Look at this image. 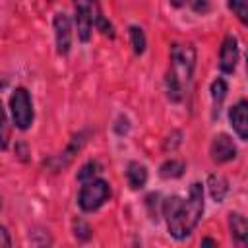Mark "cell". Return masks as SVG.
I'll use <instances>...</instances> for the list:
<instances>
[{"instance_id":"obj_10","label":"cell","mask_w":248,"mask_h":248,"mask_svg":"<svg viewBox=\"0 0 248 248\" xmlns=\"http://www.w3.org/2000/svg\"><path fill=\"white\" fill-rule=\"evenodd\" d=\"M126 176H128L130 186L134 190H138L147 182V169L143 165H140V163H130L128 170H126Z\"/></svg>"},{"instance_id":"obj_11","label":"cell","mask_w":248,"mask_h":248,"mask_svg":"<svg viewBox=\"0 0 248 248\" xmlns=\"http://www.w3.org/2000/svg\"><path fill=\"white\" fill-rule=\"evenodd\" d=\"M231 231H232L234 238L240 244H244V240L248 236V225H246V219L240 213H231Z\"/></svg>"},{"instance_id":"obj_18","label":"cell","mask_w":248,"mask_h":248,"mask_svg":"<svg viewBox=\"0 0 248 248\" xmlns=\"http://www.w3.org/2000/svg\"><path fill=\"white\" fill-rule=\"evenodd\" d=\"M97 172H99V163L91 161V163H87V165L78 172V180H81V182L91 180V178H95V174H97Z\"/></svg>"},{"instance_id":"obj_19","label":"cell","mask_w":248,"mask_h":248,"mask_svg":"<svg viewBox=\"0 0 248 248\" xmlns=\"http://www.w3.org/2000/svg\"><path fill=\"white\" fill-rule=\"evenodd\" d=\"M8 246H12L10 234H8L6 227H2V225H0V248H8Z\"/></svg>"},{"instance_id":"obj_20","label":"cell","mask_w":248,"mask_h":248,"mask_svg":"<svg viewBox=\"0 0 248 248\" xmlns=\"http://www.w3.org/2000/svg\"><path fill=\"white\" fill-rule=\"evenodd\" d=\"M190 0H170V4L172 6H184V4H188Z\"/></svg>"},{"instance_id":"obj_8","label":"cell","mask_w":248,"mask_h":248,"mask_svg":"<svg viewBox=\"0 0 248 248\" xmlns=\"http://www.w3.org/2000/svg\"><path fill=\"white\" fill-rule=\"evenodd\" d=\"M236 62H238V43L232 35H229L223 45H221V52H219V68L225 72V74H231L234 72L236 68Z\"/></svg>"},{"instance_id":"obj_16","label":"cell","mask_w":248,"mask_h":248,"mask_svg":"<svg viewBox=\"0 0 248 248\" xmlns=\"http://www.w3.org/2000/svg\"><path fill=\"white\" fill-rule=\"evenodd\" d=\"M229 8L234 12V16L242 21V23H246V14H248V0H229Z\"/></svg>"},{"instance_id":"obj_17","label":"cell","mask_w":248,"mask_h":248,"mask_svg":"<svg viewBox=\"0 0 248 248\" xmlns=\"http://www.w3.org/2000/svg\"><path fill=\"white\" fill-rule=\"evenodd\" d=\"M10 140V130H8V120H6V112L0 101V147H6Z\"/></svg>"},{"instance_id":"obj_9","label":"cell","mask_w":248,"mask_h":248,"mask_svg":"<svg viewBox=\"0 0 248 248\" xmlns=\"http://www.w3.org/2000/svg\"><path fill=\"white\" fill-rule=\"evenodd\" d=\"M246 108H248L246 107V101H240L229 112L231 126L234 128V132L238 134L240 140H246L248 138V116H246Z\"/></svg>"},{"instance_id":"obj_4","label":"cell","mask_w":248,"mask_h":248,"mask_svg":"<svg viewBox=\"0 0 248 248\" xmlns=\"http://www.w3.org/2000/svg\"><path fill=\"white\" fill-rule=\"evenodd\" d=\"M74 10H76L78 37L81 41H89L91 31L97 23V17L101 16L97 0H74Z\"/></svg>"},{"instance_id":"obj_1","label":"cell","mask_w":248,"mask_h":248,"mask_svg":"<svg viewBox=\"0 0 248 248\" xmlns=\"http://www.w3.org/2000/svg\"><path fill=\"white\" fill-rule=\"evenodd\" d=\"M203 215V186L194 182L190 186V194L186 200H180L178 207L167 217L169 232L174 238H186Z\"/></svg>"},{"instance_id":"obj_21","label":"cell","mask_w":248,"mask_h":248,"mask_svg":"<svg viewBox=\"0 0 248 248\" xmlns=\"http://www.w3.org/2000/svg\"><path fill=\"white\" fill-rule=\"evenodd\" d=\"M202 244H213V246H215L217 242H215V240H211V238H205V240H202Z\"/></svg>"},{"instance_id":"obj_3","label":"cell","mask_w":248,"mask_h":248,"mask_svg":"<svg viewBox=\"0 0 248 248\" xmlns=\"http://www.w3.org/2000/svg\"><path fill=\"white\" fill-rule=\"evenodd\" d=\"M108 196H110L108 182L103 178H91L83 182L78 196V203L83 211H95L108 200Z\"/></svg>"},{"instance_id":"obj_5","label":"cell","mask_w":248,"mask_h":248,"mask_svg":"<svg viewBox=\"0 0 248 248\" xmlns=\"http://www.w3.org/2000/svg\"><path fill=\"white\" fill-rule=\"evenodd\" d=\"M12 120L19 130H27L33 122V103L25 87H17L10 97Z\"/></svg>"},{"instance_id":"obj_7","label":"cell","mask_w":248,"mask_h":248,"mask_svg":"<svg viewBox=\"0 0 248 248\" xmlns=\"http://www.w3.org/2000/svg\"><path fill=\"white\" fill-rule=\"evenodd\" d=\"M209 153H211V159L215 163H227V161L236 157V147H234L232 140L227 134H219V136L213 138Z\"/></svg>"},{"instance_id":"obj_22","label":"cell","mask_w":248,"mask_h":248,"mask_svg":"<svg viewBox=\"0 0 248 248\" xmlns=\"http://www.w3.org/2000/svg\"><path fill=\"white\" fill-rule=\"evenodd\" d=\"M0 207H2V202H0Z\"/></svg>"},{"instance_id":"obj_2","label":"cell","mask_w":248,"mask_h":248,"mask_svg":"<svg viewBox=\"0 0 248 248\" xmlns=\"http://www.w3.org/2000/svg\"><path fill=\"white\" fill-rule=\"evenodd\" d=\"M196 62V50L192 45L174 43L170 46V72L167 74V95L170 101H180L184 87L190 83Z\"/></svg>"},{"instance_id":"obj_13","label":"cell","mask_w":248,"mask_h":248,"mask_svg":"<svg viewBox=\"0 0 248 248\" xmlns=\"http://www.w3.org/2000/svg\"><path fill=\"white\" fill-rule=\"evenodd\" d=\"M184 170V163L182 161H176V159H170V161H165L159 169L161 176L163 178H178Z\"/></svg>"},{"instance_id":"obj_15","label":"cell","mask_w":248,"mask_h":248,"mask_svg":"<svg viewBox=\"0 0 248 248\" xmlns=\"http://www.w3.org/2000/svg\"><path fill=\"white\" fill-rule=\"evenodd\" d=\"M227 95V81L217 78L213 83H211V97H213V103L215 105H221V101L225 99Z\"/></svg>"},{"instance_id":"obj_12","label":"cell","mask_w":248,"mask_h":248,"mask_svg":"<svg viewBox=\"0 0 248 248\" xmlns=\"http://www.w3.org/2000/svg\"><path fill=\"white\" fill-rule=\"evenodd\" d=\"M209 192H211V198L215 202H221L225 198V194L229 192V186H227V180L219 174H211L209 176Z\"/></svg>"},{"instance_id":"obj_14","label":"cell","mask_w":248,"mask_h":248,"mask_svg":"<svg viewBox=\"0 0 248 248\" xmlns=\"http://www.w3.org/2000/svg\"><path fill=\"white\" fill-rule=\"evenodd\" d=\"M130 39H132L134 52H136V54H141V52L145 50V35H143V31H141V27L132 25V27H130Z\"/></svg>"},{"instance_id":"obj_6","label":"cell","mask_w":248,"mask_h":248,"mask_svg":"<svg viewBox=\"0 0 248 248\" xmlns=\"http://www.w3.org/2000/svg\"><path fill=\"white\" fill-rule=\"evenodd\" d=\"M54 37H56V50L58 54H68L72 46V25L66 14L54 16Z\"/></svg>"}]
</instances>
